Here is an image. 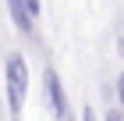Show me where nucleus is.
Returning <instances> with one entry per match:
<instances>
[{
	"label": "nucleus",
	"instance_id": "f257e3e1",
	"mask_svg": "<svg viewBox=\"0 0 124 121\" xmlns=\"http://www.w3.org/2000/svg\"><path fill=\"white\" fill-rule=\"evenodd\" d=\"M29 85H32V71L25 54H7V64H4V96H7L11 114H21L25 100H29Z\"/></svg>",
	"mask_w": 124,
	"mask_h": 121
},
{
	"label": "nucleus",
	"instance_id": "f03ea898",
	"mask_svg": "<svg viewBox=\"0 0 124 121\" xmlns=\"http://www.w3.org/2000/svg\"><path fill=\"white\" fill-rule=\"evenodd\" d=\"M43 96H46V107H50V114L57 121H67V93H64V82H60V75L53 71V68H46L43 71Z\"/></svg>",
	"mask_w": 124,
	"mask_h": 121
},
{
	"label": "nucleus",
	"instance_id": "7ed1b4c3",
	"mask_svg": "<svg viewBox=\"0 0 124 121\" xmlns=\"http://www.w3.org/2000/svg\"><path fill=\"white\" fill-rule=\"evenodd\" d=\"M7 11H11V21H14V28H18L21 36H32L36 32V21H32L25 0H7Z\"/></svg>",
	"mask_w": 124,
	"mask_h": 121
},
{
	"label": "nucleus",
	"instance_id": "20e7f679",
	"mask_svg": "<svg viewBox=\"0 0 124 121\" xmlns=\"http://www.w3.org/2000/svg\"><path fill=\"white\" fill-rule=\"evenodd\" d=\"M25 7H29L32 21H39V14H43V4H39V0H25Z\"/></svg>",
	"mask_w": 124,
	"mask_h": 121
},
{
	"label": "nucleus",
	"instance_id": "39448f33",
	"mask_svg": "<svg viewBox=\"0 0 124 121\" xmlns=\"http://www.w3.org/2000/svg\"><path fill=\"white\" fill-rule=\"evenodd\" d=\"M114 89H117V103H121V111H124V71L117 75V85H114Z\"/></svg>",
	"mask_w": 124,
	"mask_h": 121
},
{
	"label": "nucleus",
	"instance_id": "423d86ee",
	"mask_svg": "<svg viewBox=\"0 0 124 121\" xmlns=\"http://www.w3.org/2000/svg\"><path fill=\"white\" fill-rule=\"evenodd\" d=\"M82 121H96V111H92V107H85V111H82Z\"/></svg>",
	"mask_w": 124,
	"mask_h": 121
},
{
	"label": "nucleus",
	"instance_id": "0eeeda50",
	"mask_svg": "<svg viewBox=\"0 0 124 121\" xmlns=\"http://www.w3.org/2000/svg\"><path fill=\"white\" fill-rule=\"evenodd\" d=\"M103 121H124V118H121V111H110V114H106Z\"/></svg>",
	"mask_w": 124,
	"mask_h": 121
}]
</instances>
